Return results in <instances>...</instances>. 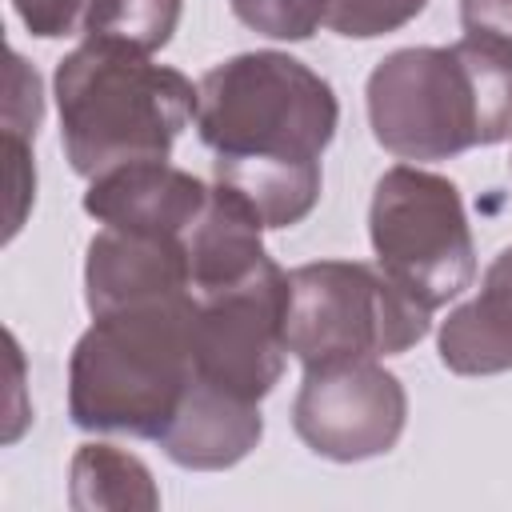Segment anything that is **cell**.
<instances>
[{"label": "cell", "mask_w": 512, "mask_h": 512, "mask_svg": "<svg viewBox=\"0 0 512 512\" xmlns=\"http://www.w3.org/2000/svg\"><path fill=\"white\" fill-rule=\"evenodd\" d=\"M368 124L396 160H448L512 132V40L464 32L448 48H396L368 76Z\"/></svg>", "instance_id": "obj_1"}, {"label": "cell", "mask_w": 512, "mask_h": 512, "mask_svg": "<svg viewBox=\"0 0 512 512\" xmlns=\"http://www.w3.org/2000/svg\"><path fill=\"white\" fill-rule=\"evenodd\" d=\"M196 292L92 316L68 360V416L88 432L160 440L188 384Z\"/></svg>", "instance_id": "obj_2"}, {"label": "cell", "mask_w": 512, "mask_h": 512, "mask_svg": "<svg viewBox=\"0 0 512 512\" xmlns=\"http://www.w3.org/2000/svg\"><path fill=\"white\" fill-rule=\"evenodd\" d=\"M60 144L80 176L132 160H168L176 136L196 120V84L152 56L84 40L56 64Z\"/></svg>", "instance_id": "obj_3"}, {"label": "cell", "mask_w": 512, "mask_h": 512, "mask_svg": "<svg viewBox=\"0 0 512 512\" xmlns=\"http://www.w3.org/2000/svg\"><path fill=\"white\" fill-rule=\"evenodd\" d=\"M196 92V132L216 156L320 160L340 124L332 84L288 52H240Z\"/></svg>", "instance_id": "obj_4"}, {"label": "cell", "mask_w": 512, "mask_h": 512, "mask_svg": "<svg viewBox=\"0 0 512 512\" xmlns=\"http://www.w3.org/2000/svg\"><path fill=\"white\" fill-rule=\"evenodd\" d=\"M432 308L412 300L380 264L312 260L288 272L284 340L300 364L400 356L428 336Z\"/></svg>", "instance_id": "obj_5"}, {"label": "cell", "mask_w": 512, "mask_h": 512, "mask_svg": "<svg viewBox=\"0 0 512 512\" xmlns=\"http://www.w3.org/2000/svg\"><path fill=\"white\" fill-rule=\"evenodd\" d=\"M376 264L424 308L456 300L476 276V244L464 200L448 176L416 164L388 168L368 204Z\"/></svg>", "instance_id": "obj_6"}, {"label": "cell", "mask_w": 512, "mask_h": 512, "mask_svg": "<svg viewBox=\"0 0 512 512\" xmlns=\"http://www.w3.org/2000/svg\"><path fill=\"white\" fill-rule=\"evenodd\" d=\"M288 272L268 256L244 284L196 296L192 356L196 380L240 400H264L284 372Z\"/></svg>", "instance_id": "obj_7"}, {"label": "cell", "mask_w": 512, "mask_h": 512, "mask_svg": "<svg viewBox=\"0 0 512 512\" xmlns=\"http://www.w3.org/2000/svg\"><path fill=\"white\" fill-rule=\"evenodd\" d=\"M408 420L404 384L376 356L304 364L292 404L296 436L324 460L356 464L396 448Z\"/></svg>", "instance_id": "obj_8"}, {"label": "cell", "mask_w": 512, "mask_h": 512, "mask_svg": "<svg viewBox=\"0 0 512 512\" xmlns=\"http://www.w3.org/2000/svg\"><path fill=\"white\" fill-rule=\"evenodd\" d=\"M192 292V268L184 236H156V232H128V228H100L88 240L84 260V300L88 312H112L128 304L168 300Z\"/></svg>", "instance_id": "obj_9"}, {"label": "cell", "mask_w": 512, "mask_h": 512, "mask_svg": "<svg viewBox=\"0 0 512 512\" xmlns=\"http://www.w3.org/2000/svg\"><path fill=\"white\" fill-rule=\"evenodd\" d=\"M208 184L168 160H132L92 176L84 212L108 228L184 236L208 204Z\"/></svg>", "instance_id": "obj_10"}, {"label": "cell", "mask_w": 512, "mask_h": 512, "mask_svg": "<svg viewBox=\"0 0 512 512\" xmlns=\"http://www.w3.org/2000/svg\"><path fill=\"white\" fill-rule=\"evenodd\" d=\"M264 436V416L256 400H240L224 388L192 380L172 424L156 440L164 456L192 472H220L240 464Z\"/></svg>", "instance_id": "obj_11"}, {"label": "cell", "mask_w": 512, "mask_h": 512, "mask_svg": "<svg viewBox=\"0 0 512 512\" xmlns=\"http://www.w3.org/2000/svg\"><path fill=\"white\" fill-rule=\"evenodd\" d=\"M436 348L440 364L456 376H496L512 368V244L488 264L480 292L448 312Z\"/></svg>", "instance_id": "obj_12"}, {"label": "cell", "mask_w": 512, "mask_h": 512, "mask_svg": "<svg viewBox=\"0 0 512 512\" xmlns=\"http://www.w3.org/2000/svg\"><path fill=\"white\" fill-rule=\"evenodd\" d=\"M264 224L260 216L224 184H212L204 212L184 232L188 268H192V292H224L232 284H244L264 260Z\"/></svg>", "instance_id": "obj_13"}, {"label": "cell", "mask_w": 512, "mask_h": 512, "mask_svg": "<svg viewBox=\"0 0 512 512\" xmlns=\"http://www.w3.org/2000/svg\"><path fill=\"white\" fill-rule=\"evenodd\" d=\"M216 184L236 192L264 228L300 224L320 200V160H272V156H216Z\"/></svg>", "instance_id": "obj_14"}, {"label": "cell", "mask_w": 512, "mask_h": 512, "mask_svg": "<svg viewBox=\"0 0 512 512\" xmlns=\"http://www.w3.org/2000/svg\"><path fill=\"white\" fill-rule=\"evenodd\" d=\"M68 504L76 512H96V508L152 512V508H160V488L140 456H132L116 444L92 440V444H80L72 456Z\"/></svg>", "instance_id": "obj_15"}, {"label": "cell", "mask_w": 512, "mask_h": 512, "mask_svg": "<svg viewBox=\"0 0 512 512\" xmlns=\"http://www.w3.org/2000/svg\"><path fill=\"white\" fill-rule=\"evenodd\" d=\"M180 12L184 0H92L84 16V40L152 56L172 40Z\"/></svg>", "instance_id": "obj_16"}, {"label": "cell", "mask_w": 512, "mask_h": 512, "mask_svg": "<svg viewBox=\"0 0 512 512\" xmlns=\"http://www.w3.org/2000/svg\"><path fill=\"white\" fill-rule=\"evenodd\" d=\"M236 20L268 40H308L324 16L328 0H228Z\"/></svg>", "instance_id": "obj_17"}, {"label": "cell", "mask_w": 512, "mask_h": 512, "mask_svg": "<svg viewBox=\"0 0 512 512\" xmlns=\"http://www.w3.org/2000/svg\"><path fill=\"white\" fill-rule=\"evenodd\" d=\"M428 0H328L324 24L348 40H376L424 12Z\"/></svg>", "instance_id": "obj_18"}, {"label": "cell", "mask_w": 512, "mask_h": 512, "mask_svg": "<svg viewBox=\"0 0 512 512\" xmlns=\"http://www.w3.org/2000/svg\"><path fill=\"white\" fill-rule=\"evenodd\" d=\"M40 112H44L40 76L28 68V60L20 52H12L8 56V96H4V132L36 140Z\"/></svg>", "instance_id": "obj_19"}, {"label": "cell", "mask_w": 512, "mask_h": 512, "mask_svg": "<svg viewBox=\"0 0 512 512\" xmlns=\"http://www.w3.org/2000/svg\"><path fill=\"white\" fill-rule=\"evenodd\" d=\"M4 160H8V240L24 228V216L36 200V164H32V140L4 132Z\"/></svg>", "instance_id": "obj_20"}, {"label": "cell", "mask_w": 512, "mask_h": 512, "mask_svg": "<svg viewBox=\"0 0 512 512\" xmlns=\"http://www.w3.org/2000/svg\"><path fill=\"white\" fill-rule=\"evenodd\" d=\"M92 0H12L20 24L40 36V40H56V36H72L84 32V16H88Z\"/></svg>", "instance_id": "obj_21"}, {"label": "cell", "mask_w": 512, "mask_h": 512, "mask_svg": "<svg viewBox=\"0 0 512 512\" xmlns=\"http://www.w3.org/2000/svg\"><path fill=\"white\" fill-rule=\"evenodd\" d=\"M464 32H488L512 40V0H460Z\"/></svg>", "instance_id": "obj_22"}]
</instances>
